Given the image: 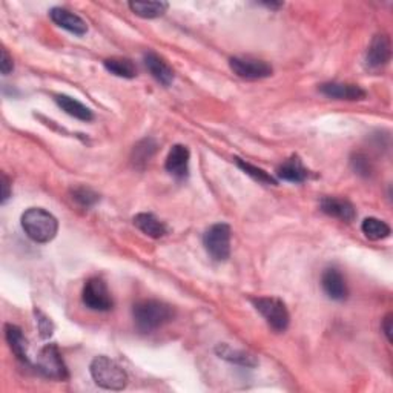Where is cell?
Segmentation results:
<instances>
[{
	"label": "cell",
	"mask_w": 393,
	"mask_h": 393,
	"mask_svg": "<svg viewBox=\"0 0 393 393\" xmlns=\"http://www.w3.org/2000/svg\"><path fill=\"white\" fill-rule=\"evenodd\" d=\"M320 208L324 214H328L333 218H338L341 222H353L357 217V210H355L350 201L337 197H324L320 203Z\"/></svg>",
	"instance_id": "5bb4252c"
},
{
	"label": "cell",
	"mask_w": 393,
	"mask_h": 393,
	"mask_svg": "<svg viewBox=\"0 0 393 393\" xmlns=\"http://www.w3.org/2000/svg\"><path fill=\"white\" fill-rule=\"evenodd\" d=\"M11 197V185L5 174H2V205H5L8 198Z\"/></svg>",
	"instance_id": "4dcf8cb0"
},
{
	"label": "cell",
	"mask_w": 393,
	"mask_h": 393,
	"mask_svg": "<svg viewBox=\"0 0 393 393\" xmlns=\"http://www.w3.org/2000/svg\"><path fill=\"white\" fill-rule=\"evenodd\" d=\"M229 66L237 74L238 77H242L244 80H262L271 77L274 70L272 66L264 62V60H258L252 59V57H232L229 60Z\"/></svg>",
	"instance_id": "ba28073f"
},
{
	"label": "cell",
	"mask_w": 393,
	"mask_h": 393,
	"mask_svg": "<svg viewBox=\"0 0 393 393\" xmlns=\"http://www.w3.org/2000/svg\"><path fill=\"white\" fill-rule=\"evenodd\" d=\"M128 6L139 17L157 18L166 13L169 5L166 2H129Z\"/></svg>",
	"instance_id": "cb8c5ba5"
},
{
	"label": "cell",
	"mask_w": 393,
	"mask_h": 393,
	"mask_svg": "<svg viewBox=\"0 0 393 393\" xmlns=\"http://www.w3.org/2000/svg\"><path fill=\"white\" fill-rule=\"evenodd\" d=\"M215 353L220 358L237 364V366H243V367H255L258 366V360L254 353L246 352L243 349H237L229 346V344H218L215 348Z\"/></svg>",
	"instance_id": "2e32d148"
},
{
	"label": "cell",
	"mask_w": 393,
	"mask_h": 393,
	"mask_svg": "<svg viewBox=\"0 0 393 393\" xmlns=\"http://www.w3.org/2000/svg\"><path fill=\"white\" fill-rule=\"evenodd\" d=\"M392 57V45L390 39L384 34H378L372 39L367 53H366V63L372 70H379L390 62Z\"/></svg>",
	"instance_id": "9c48e42d"
},
{
	"label": "cell",
	"mask_w": 393,
	"mask_h": 393,
	"mask_svg": "<svg viewBox=\"0 0 393 393\" xmlns=\"http://www.w3.org/2000/svg\"><path fill=\"white\" fill-rule=\"evenodd\" d=\"M103 65L111 74L122 79H134L137 75L136 65L132 60L124 59V57H111V59L104 60Z\"/></svg>",
	"instance_id": "44dd1931"
},
{
	"label": "cell",
	"mask_w": 393,
	"mask_h": 393,
	"mask_svg": "<svg viewBox=\"0 0 393 393\" xmlns=\"http://www.w3.org/2000/svg\"><path fill=\"white\" fill-rule=\"evenodd\" d=\"M392 318H393V315L387 313L386 318L382 320V325H381L382 332H384V335H386V338H387L389 343H392V323H393Z\"/></svg>",
	"instance_id": "f546056e"
},
{
	"label": "cell",
	"mask_w": 393,
	"mask_h": 393,
	"mask_svg": "<svg viewBox=\"0 0 393 393\" xmlns=\"http://www.w3.org/2000/svg\"><path fill=\"white\" fill-rule=\"evenodd\" d=\"M361 229H362V234L369 239H372V242H379V239L390 237V226L386 222H382V220H378L375 217H369L364 220Z\"/></svg>",
	"instance_id": "603a6c76"
},
{
	"label": "cell",
	"mask_w": 393,
	"mask_h": 393,
	"mask_svg": "<svg viewBox=\"0 0 393 393\" xmlns=\"http://www.w3.org/2000/svg\"><path fill=\"white\" fill-rule=\"evenodd\" d=\"M132 316L137 329L143 333H149L174 320L176 311L168 303L158 300H141L134 304Z\"/></svg>",
	"instance_id": "6da1fadb"
},
{
	"label": "cell",
	"mask_w": 393,
	"mask_h": 393,
	"mask_svg": "<svg viewBox=\"0 0 393 393\" xmlns=\"http://www.w3.org/2000/svg\"><path fill=\"white\" fill-rule=\"evenodd\" d=\"M350 166L361 177H369L373 172L372 161L366 154H362V152H355L350 158Z\"/></svg>",
	"instance_id": "484cf974"
},
{
	"label": "cell",
	"mask_w": 393,
	"mask_h": 393,
	"mask_svg": "<svg viewBox=\"0 0 393 393\" xmlns=\"http://www.w3.org/2000/svg\"><path fill=\"white\" fill-rule=\"evenodd\" d=\"M206 252L215 262H226L231 255V227L226 223L210 226L203 235Z\"/></svg>",
	"instance_id": "277c9868"
},
{
	"label": "cell",
	"mask_w": 393,
	"mask_h": 393,
	"mask_svg": "<svg viewBox=\"0 0 393 393\" xmlns=\"http://www.w3.org/2000/svg\"><path fill=\"white\" fill-rule=\"evenodd\" d=\"M321 286L324 294L333 301H344L348 298L349 291L346 280H344L343 274L338 269H335V267H330V269H325L323 272Z\"/></svg>",
	"instance_id": "30bf717a"
},
{
	"label": "cell",
	"mask_w": 393,
	"mask_h": 393,
	"mask_svg": "<svg viewBox=\"0 0 393 393\" xmlns=\"http://www.w3.org/2000/svg\"><path fill=\"white\" fill-rule=\"evenodd\" d=\"M50 17L57 26H60L63 30L70 31L75 36H85L88 33V25H86V22L80 16L71 13L70 9L60 8V6L53 8L50 11Z\"/></svg>",
	"instance_id": "7c38bea8"
},
{
	"label": "cell",
	"mask_w": 393,
	"mask_h": 393,
	"mask_svg": "<svg viewBox=\"0 0 393 393\" xmlns=\"http://www.w3.org/2000/svg\"><path fill=\"white\" fill-rule=\"evenodd\" d=\"M72 198L83 208H92L100 200L97 193H94L91 188H85V186L75 188L72 190Z\"/></svg>",
	"instance_id": "4316f807"
},
{
	"label": "cell",
	"mask_w": 393,
	"mask_h": 393,
	"mask_svg": "<svg viewBox=\"0 0 393 393\" xmlns=\"http://www.w3.org/2000/svg\"><path fill=\"white\" fill-rule=\"evenodd\" d=\"M0 70H2L4 75H8L9 72L14 70L13 57L8 54V51L5 50V48H2V60H0Z\"/></svg>",
	"instance_id": "f1b7e54d"
},
{
	"label": "cell",
	"mask_w": 393,
	"mask_h": 393,
	"mask_svg": "<svg viewBox=\"0 0 393 393\" xmlns=\"http://www.w3.org/2000/svg\"><path fill=\"white\" fill-rule=\"evenodd\" d=\"M82 301L86 308L95 312H108L112 309L114 301L107 283L102 278L94 276L85 283Z\"/></svg>",
	"instance_id": "8992f818"
},
{
	"label": "cell",
	"mask_w": 393,
	"mask_h": 393,
	"mask_svg": "<svg viewBox=\"0 0 393 393\" xmlns=\"http://www.w3.org/2000/svg\"><path fill=\"white\" fill-rule=\"evenodd\" d=\"M37 370L43 377L51 379L65 381L70 377L68 369H66V364L62 358V353L55 344H46L39 352V357H37Z\"/></svg>",
	"instance_id": "52a82bcc"
},
{
	"label": "cell",
	"mask_w": 393,
	"mask_h": 393,
	"mask_svg": "<svg viewBox=\"0 0 393 393\" xmlns=\"http://www.w3.org/2000/svg\"><path fill=\"white\" fill-rule=\"evenodd\" d=\"M22 227L25 234L36 243H48L57 235L59 222L42 208H30L22 215Z\"/></svg>",
	"instance_id": "7a4b0ae2"
},
{
	"label": "cell",
	"mask_w": 393,
	"mask_h": 393,
	"mask_svg": "<svg viewBox=\"0 0 393 393\" xmlns=\"http://www.w3.org/2000/svg\"><path fill=\"white\" fill-rule=\"evenodd\" d=\"M143 62H145L146 70L151 72L152 77L163 86H169L174 82V71H172L171 66L158 54L148 51L143 55Z\"/></svg>",
	"instance_id": "9a60e30c"
},
{
	"label": "cell",
	"mask_w": 393,
	"mask_h": 393,
	"mask_svg": "<svg viewBox=\"0 0 393 393\" xmlns=\"http://www.w3.org/2000/svg\"><path fill=\"white\" fill-rule=\"evenodd\" d=\"M90 372L95 384L107 390H123L128 386L126 372L108 357L94 358Z\"/></svg>",
	"instance_id": "3957f363"
},
{
	"label": "cell",
	"mask_w": 393,
	"mask_h": 393,
	"mask_svg": "<svg viewBox=\"0 0 393 393\" xmlns=\"http://www.w3.org/2000/svg\"><path fill=\"white\" fill-rule=\"evenodd\" d=\"M55 103L59 104V107L68 114V116L74 119L82 122H91L94 119L92 111L88 107H85V104L77 99L71 97V95H66V94L55 95Z\"/></svg>",
	"instance_id": "d6986e66"
},
{
	"label": "cell",
	"mask_w": 393,
	"mask_h": 393,
	"mask_svg": "<svg viewBox=\"0 0 393 393\" xmlns=\"http://www.w3.org/2000/svg\"><path fill=\"white\" fill-rule=\"evenodd\" d=\"M235 163H237V166L242 169L246 176L252 177L255 181H258V183L267 185V186H275L276 185V180L271 174H267L264 169L257 168V166L251 165V163H247L246 160H242V158H235Z\"/></svg>",
	"instance_id": "d4e9b609"
},
{
	"label": "cell",
	"mask_w": 393,
	"mask_h": 393,
	"mask_svg": "<svg viewBox=\"0 0 393 393\" xmlns=\"http://www.w3.org/2000/svg\"><path fill=\"white\" fill-rule=\"evenodd\" d=\"M276 176L278 178H281L284 181H291V183H303V181L308 180L309 171L303 166V163L298 157L294 156L278 168Z\"/></svg>",
	"instance_id": "ac0fdd59"
},
{
	"label": "cell",
	"mask_w": 393,
	"mask_h": 393,
	"mask_svg": "<svg viewBox=\"0 0 393 393\" xmlns=\"http://www.w3.org/2000/svg\"><path fill=\"white\" fill-rule=\"evenodd\" d=\"M134 225H136L143 234L151 238H161L168 234L166 225L160 222L156 215L148 212H141L134 217Z\"/></svg>",
	"instance_id": "ffe728a7"
},
{
	"label": "cell",
	"mask_w": 393,
	"mask_h": 393,
	"mask_svg": "<svg viewBox=\"0 0 393 393\" xmlns=\"http://www.w3.org/2000/svg\"><path fill=\"white\" fill-rule=\"evenodd\" d=\"M190 152L185 145H176L169 151L166 158V171L176 178H186L189 174Z\"/></svg>",
	"instance_id": "4fadbf2b"
},
{
	"label": "cell",
	"mask_w": 393,
	"mask_h": 393,
	"mask_svg": "<svg viewBox=\"0 0 393 393\" xmlns=\"http://www.w3.org/2000/svg\"><path fill=\"white\" fill-rule=\"evenodd\" d=\"M254 306L275 332H284L289 328V311H287L286 304L280 298H275V296H262V298L254 300Z\"/></svg>",
	"instance_id": "5b68a950"
},
{
	"label": "cell",
	"mask_w": 393,
	"mask_h": 393,
	"mask_svg": "<svg viewBox=\"0 0 393 393\" xmlns=\"http://www.w3.org/2000/svg\"><path fill=\"white\" fill-rule=\"evenodd\" d=\"M34 313H36V323H37V329H39V332H41V337L45 340L50 338L54 332L53 321L39 309H36Z\"/></svg>",
	"instance_id": "83f0119b"
},
{
	"label": "cell",
	"mask_w": 393,
	"mask_h": 393,
	"mask_svg": "<svg viewBox=\"0 0 393 393\" xmlns=\"http://www.w3.org/2000/svg\"><path fill=\"white\" fill-rule=\"evenodd\" d=\"M320 91L324 95H328V97L337 99V100L358 102V100H364L367 97V92L364 91L361 86L350 85V83H338V82L323 83L320 86Z\"/></svg>",
	"instance_id": "8fae6325"
},
{
	"label": "cell",
	"mask_w": 393,
	"mask_h": 393,
	"mask_svg": "<svg viewBox=\"0 0 393 393\" xmlns=\"http://www.w3.org/2000/svg\"><path fill=\"white\" fill-rule=\"evenodd\" d=\"M5 338H6L9 349L13 350L17 360H21L22 362H30V360H28V341L25 338L22 329L18 328V325L6 324L5 325Z\"/></svg>",
	"instance_id": "e0dca14e"
},
{
	"label": "cell",
	"mask_w": 393,
	"mask_h": 393,
	"mask_svg": "<svg viewBox=\"0 0 393 393\" xmlns=\"http://www.w3.org/2000/svg\"><path fill=\"white\" fill-rule=\"evenodd\" d=\"M157 152V143L154 139H143L132 151V161L137 168H145L146 163L154 157Z\"/></svg>",
	"instance_id": "7402d4cb"
}]
</instances>
